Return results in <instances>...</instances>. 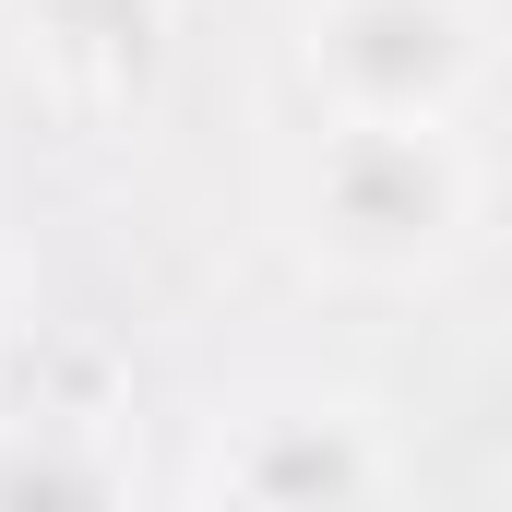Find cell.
Listing matches in <instances>:
<instances>
[{"label":"cell","instance_id":"6da1fadb","mask_svg":"<svg viewBox=\"0 0 512 512\" xmlns=\"http://www.w3.org/2000/svg\"><path fill=\"white\" fill-rule=\"evenodd\" d=\"M489 120H322L274 155L286 251L358 298H429L489 251Z\"/></svg>","mask_w":512,"mask_h":512},{"label":"cell","instance_id":"7a4b0ae2","mask_svg":"<svg viewBox=\"0 0 512 512\" xmlns=\"http://www.w3.org/2000/svg\"><path fill=\"white\" fill-rule=\"evenodd\" d=\"M286 72L322 120H489L501 12L489 0H298Z\"/></svg>","mask_w":512,"mask_h":512},{"label":"cell","instance_id":"3957f363","mask_svg":"<svg viewBox=\"0 0 512 512\" xmlns=\"http://www.w3.org/2000/svg\"><path fill=\"white\" fill-rule=\"evenodd\" d=\"M417 465L393 441L382 405L358 393H322V382H274V393H239L203 453H191V489L203 501H274V512H334V501H393Z\"/></svg>","mask_w":512,"mask_h":512},{"label":"cell","instance_id":"277c9868","mask_svg":"<svg viewBox=\"0 0 512 512\" xmlns=\"http://www.w3.org/2000/svg\"><path fill=\"white\" fill-rule=\"evenodd\" d=\"M12 60L60 120H120L167 72V0H12Z\"/></svg>","mask_w":512,"mask_h":512},{"label":"cell","instance_id":"5b68a950","mask_svg":"<svg viewBox=\"0 0 512 512\" xmlns=\"http://www.w3.org/2000/svg\"><path fill=\"white\" fill-rule=\"evenodd\" d=\"M0 298H12V251H0Z\"/></svg>","mask_w":512,"mask_h":512}]
</instances>
